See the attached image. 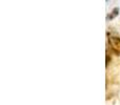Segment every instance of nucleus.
<instances>
[{
  "mask_svg": "<svg viewBox=\"0 0 120 105\" xmlns=\"http://www.w3.org/2000/svg\"><path fill=\"white\" fill-rule=\"evenodd\" d=\"M110 60H111L110 55H109V53H106V66L109 65V62H110Z\"/></svg>",
  "mask_w": 120,
  "mask_h": 105,
  "instance_id": "7ed1b4c3",
  "label": "nucleus"
},
{
  "mask_svg": "<svg viewBox=\"0 0 120 105\" xmlns=\"http://www.w3.org/2000/svg\"><path fill=\"white\" fill-rule=\"evenodd\" d=\"M108 42L112 52L116 54L117 56H120V38L117 36H110Z\"/></svg>",
  "mask_w": 120,
  "mask_h": 105,
  "instance_id": "f257e3e1",
  "label": "nucleus"
},
{
  "mask_svg": "<svg viewBox=\"0 0 120 105\" xmlns=\"http://www.w3.org/2000/svg\"><path fill=\"white\" fill-rule=\"evenodd\" d=\"M118 14H119V8L118 7H115L114 10L111 12V14L106 17V19H108V20H112V19H114Z\"/></svg>",
  "mask_w": 120,
  "mask_h": 105,
  "instance_id": "f03ea898",
  "label": "nucleus"
}]
</instances>
